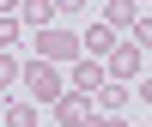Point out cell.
Listing matches in <instances>:
<instances>
[{
	"label": "cell",
	"mask_w": 152,
	"mask_h": 127,
	"mask_svg": "<svg viewBox=\"0 0 152 127\" xmlns=\"http://www.w3.org/2000/svg\"><path fill=\"white\" fill-rule=\"evenodd\" d=\"M104 85H110V79H104V61H85V55L73 61V85H67V91H79V97H97Z\"/></svg>",
	"instance_id": "cell-4"
},
{
	"label": "cell",
	"mask_w": 152,
	"mask_h": 127,
	"mask_svg": "<svg viewBox=\"0 0 152 127\" xmlns=\"http://www.w3.org/2000/svg\"><path fill=\"white\" fill-rule=\"evenodd\" d=\"M55 121H61V127H85V121H91V97L67 91V97L55 103Z\"/></svg>",
	"instance_id": "cell-5"
},
{
	"label": "cell",
	"mask_w": 152,
	"mask_h": 127,
	"mask_svg": "<svg viewBox=\"0 0 152 127\" xmlns=\"http://www.w3.org/2000/svg\"><path fill=\"white\" fill-rule=\"evenodd\" d=\"M18 18H24V24H37V30H49V24H55V0H24Z\"/></svg>",
	"instance_id": "cell-8"
},
{
	"label": "cell",
	"mask_w": 152,
	"mask_h": 127,
	"mask_svg": "<svg viewBox=\"0 0 152 127\" xmlns=\"http://www.w3.org/2000/svg\"><path fill=\"white\" fill-rule=\"evenodd\" d=\"M31 43H37V61H49V67L79 61V36H73V30H55V24H49V30H37Z\"/></svg>",
	"instance_id": "cell-2"
},
{
	"label": "cell",
	"mask_w": 152,
	"mask_h": 127,
	"mask_svg": "<svg viewBox=\"0 0 152 127\" xmlns=\"http://www.w3.org/2000/svg\"><path fill=\"white\" fill-rule=\"evenodd\" d=\"M122 43H134V48H152V12H140V18H134V36H122Z\"/></svg>",
	"instance_id": "cell-10"
},
{
	"label": "cell",
	"mask_w": 152,
	"mask_h": 127,
	"mask_svg": "<svg viewBox=\"0 0 152 127\" xmlns=\"http://www.w3.org/2000/svg\"><path fill=\"white\" fill-rule=\"evenodd\" d=\"M85 127H128V121H122V115H91Z\"/></svg>",
	"instance_id": "cell-13"
},
{
	"label": "cell",
	"mask_w": 152,
	"mask_h": 127,
	"mask_svg": "<svg viewBox=\"0 0 152 127\" xmlns=\"http://www.w3.org/2000/svg\"><path fill=\"white\" fill-rule=\"evenodd\" d=\"M134 73H140V48H134V43H116V55L104 61V79L110 85H128Z\"/></svg>",
	"instance_id": "cell-3"
},
{
	"label": "cell",
	"mask_w": 152,
	"mask_h": 127,
	"mask_svg": "<svg viewBox=\"0 0 152 127\" xmlns=\"http://www.w3.org/2000/svg\"><path fill=\"white\" fill-rule=\"evenodd\" d=\"M134 97H140V103L152 109V79H140V85H134Z\"/></svg>",
	"instance_id": "cell-14"
},
{
	"label": "cell",
	"mask_w": 152,
	"mask_h": 127,
	"mask_svg": "<svg viewBox=\"0 0 152 127\" xmlns=\"http://www.w3.org/2000/svg\"><path fill=\"white\" fill-rule=\"evenodd\" d=\"M91 103H97V109H91V115H122V109H128V103H134V85H104V91H97V97H91Z\"/></svg>",
	"instance_id": "cell-6"
},
{
	"label": "cell",
	"mask_w": 152,
	"mask_h": 127,
	"mask_svg": "<svg viewBox=\"0 0 152 127\" xmlns=\"http://www.w3.org/2000/svg\"><path fill=\"white\" fill-rule=\"evenodd\" d=\"M18 85H24V103H61V97H67V79H61V67H49V61H24Z\"/></svg>",
	"instance_id": "cell-1"
},
{
	"label": "cell",
	"mask_w": 152,
	"mask_h": 127,
	"mask_svg": "<svg viewBox=\"0 0 152 127\" xmlns=\"http://www.w3.org/2000/svg\"><path fill=\"white\" fill-rule=\"evenodd\" d=\"M134 18H140V6H128V0H110V6H104V24H110V30H134Z\"/></svg>",
	"instance_id": "cell-7"
},
{
	"label": "cell",
	"mask_w": 152,
	"mask_h": 127,
	"mask_svg": "<svg viewBox=\"0 0 152 127\" xmlns=\"http://www.w3.org/2000/svg\"><path fill=\"white\" fill-rule=\"evenodd\" d=\"M12 43H18V12L0 18V55H12Z\"/></svg>",
	"instance_id": "cell-11"
},
{
	"label": "cell",
	"mask_w": 152,
	"mask_h": 127,
	"mask_svg": "<svg viewBox=\"0 0 152 127\" xmlns=\"http://www.w3.org/2000/svg\"><path fill=\"white\" fill-rule=\"evenodd\" d=\"M18 85V55H0V91H12Z\"/></svg>",
	"instance_id": "cell-12"
},
{
	"label": "cell",
	"mask_w": 152,
	"mask_h": 127,
	"mask_svg": "<svg viewBox=\"0 0 152 127\" xmlns=\"http://www.w3.org/2000/svg\"><path fill=\"white\" fill-rule=\"evenodd\" d=\"M0 127H37V103H0Z\"/></svg>",
	"instance_id": "cell-9"
}]
</instances>
